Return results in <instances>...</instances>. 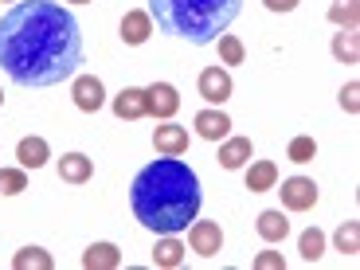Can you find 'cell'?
Wrapping results in <instances>:
<instances>
[{
	"label": "cell",
	"instance_id": "obj_21",
	"mask_svg": "<svg viewBox=\"0 0 360 270\" xmlns=\"http://www.w3.org/2000/svg\"><path fill=\"white\" fill-rule=\"evenodd\" d=\"M356 20H360V0H333L329 4V24L356 32Z\"/></svg>",
	"mask_w": 360,
	"mask_h": 270
},
{
	"label": "cell",
	"instance_id": "obj_32",
	"mask_svg": "<svg viewBox=\"0 0 360 270\" xmlns=\"http://www.w3.org/2000/svg\"><path fill=\"white\" fill-rule=\"evenodd\" d=\"M0 4H16V0H0Z\"/></svg>",
	"mask_w": 360,
	"mask_h": 270
},
{
	"label": "cell",
	"instance_id": "obj_3",
	"mask_svg": "<svg viewBox=\"0 0 360 270\" xmlns=\"http://www.w3.org/2000/svg\"><path fill=\"white\" fill-rule=\"evenodd\" d=\"M243 12V0H149V16L165 36L207 47Z\"/></svg>",
	"mask_w": 360,
	"mask_h": 270
},
{
	"label": "cell",
	"instance_id": "obj_7",
	"mask_svg": "<svg viewBox=\"0 0 360 270\" xmlns=\"http://www.w3.org/2000/svg\"><path fill=\"white\" fill-rule=\"evenodd\" d=\"M196 86H200V94H204L212 106H224V102L231 98L235 82H231V75H227L224 67H207V71H200Z\"/></svg>",
	"mask_w": 360,
	"mask_h": 270
},
{
	"label": "cell",
	"instance_id": "obj_28",
	"mask_svg": "<svg viewBox=\"0 0 360 270\" xmlns=\"http://www.w3.org/2000/svg\"><path fill=\"white\" fill-rule=\"evenodd\" d=\"M255 270H286L282 251H259L255 255Z\"/></svg>",
	"mask_w": 360,
	"mask_h": 270
},
{
	"label": "cell",
	"instance_id": "obj_20",
	"mask_svg": "<svg viewBox=\"0 0 360 270\" xmlns=\"http://www.w3.org/2000/svg\"><path fill=\"white\" fill-rule=\"evenodd\" d=\"M12 266L16 270H51L55 259L44 251V247H20V251L12 255Z\"/></svg>",
	"mask_w": 360,
	"mask_h": 270
},
{
	"label": "cell",
	"instance_id": "obj_27",
	"mask_svg": "<svg viewBox=\"0 0 360 270\" xmlns=\"http://www.w3.org/2000/svg\"><path fill=\"white\" fill-rule=\"evenodd\" d=\"M286 157H290L294 165L314 161V157H317V141H314V137H306V134H302V137H294V141H290V149H286Z\"/></svg>",
	"mask_w": 360,
	"mask_h": 270
},
{
	"label": "cell",
	"instance_id": "obj_12",
	"mask_svg": "<svg viewBox=\"0 0 360 270\" xmlns=\"http://www.w3.org/2000/svg\"><path fill=\"white\" fill-rule=\"evenodd\" d=\"M114 114L122 122H137V117L149 114V106H145V86H126L122 94H114Z\"/></svg>",
	"mask_w": 360,
	"mask_h": 270
},
{
	"label": "cell",
	"instance_id": "obj_33",
	"mask_svg": "<svg viewBox=\"0 0 360 270\" xmlns=\"http://www.w3.org/2000/svg\"><path fill=\"white\" fill-rule=\"evenodd\" d=\"M0 106H4V90H0Z\"/></svg>",
	"mask_w": 360,
	"mask_h": 270
},
{
	"label": "cell",
	"instance_id": "obj_19",
	"mask_svg": "<svg viewBox=\"0 0 360 270\" xmlns=\"http://www.w3.org/2000/svg\"><path fill=\"white\" fill-rule=\"evenodd\" d=\"M274 184H278V165L274 161H255L247 169V188L251 192H270Z\"/></svg>",
	"mask_w": 360,
	"mask_h": 270
},
{
	"label": "cell",
	"instance_id": "obj_29",
	"mask_svg": "<svg viewBox=\"0 0 360 270\" xmlns=\"http://www.w3.org/2000/svg\"><path fill=\"white\" fill-rule=\"evenodd\" d=\"M341 106H345V114H360V82L341 86Z\"/></svg>",
	"mask_w": 360,
	"mask_h": 270
},
{
	"label": "cell",
	"instance_id": "obj_15",
	"mask_svg": "<svg viewBox=\"0 0 360 270\" xmlns=\"http://www.w3.org/2000/svg\"><path fill=\"white\" fill-rule=\"evenodd\" d=\"M90 176H94V161L86 153L59 157V180H67V184H86Z\"/></svg>",
	"mask_w": 360,
	"mask_h": 270
},
{
	"label": "cell",
	"instance_id": "obj_13",
	"mask_svg": "<svg viewBox=\"0 0 360 270\" xmlns=\"http://www.w3.org/2000/svg\"><path fill=\"white\" fill-rule=\"evenodd\" d=\"M196 134L204 137V141H224V137L231 134V117H227L224 110H200L196 114Z\"/></svg>",
	"mask_w": 360,
	"mask_h": 270
},
{
	"label": "cell",
	"instance_id": "obj_16",
	"mask_svg": "<svg viewBox=\"0 0 360 270\" xmlns=\"http://www.w3.org/2000/svg\"><path fill=\"white\" fill-rule=\"evenodd\" d=\"M82 266L86 270H117L122 266V251L114 243H90L82 251Z\"/></svg>",
	"mask_w": 360,
	"mask_h": 270
},
{
	"label": "cell",
	"instance_id": "obj_2",
	"mask_svg": "<svg viewBox=\"0 0 360 270\" xmlns=\"http://www.w3.org/2000/svg\"><path fill=\"white\" fill-rule=\"evenodd\" d=\"M129 207L141 227L157 235H176L200 216V180L180 157H157L134 176Z\"/></svg>",
	"mask_w": 360,
	"mask_h": 270
},
{
	"label": "cell",
	"instance_id": "obj_25",
	"mask_svg": "<svg viewBox=\"0 0 360 270\" xmlns=\"http://www.w3.org/2000/svg\"><path fill=\"white\" fill-rule=\"evenodd\" d=\"M216 44H219V59H224L227 67L243 63V55H247V51H243V39H239V36H231V32H224V36H219Z\"/></svg>",
	"mask_w": 360,
	"mask_h": 270
},
{
	"label": "cell",
	"instance_id": "obj_24",
	"mask_svg": "<svg viewBox=\"0 0 360 270\" xmlns=\"http://www.w3.org/2000/svg\"><path fill=\"white\" fill-rule=\"evenodd\" d=\"M337 251L341 255H356L360 251V224L356 219H345V224L337 227Z\"/></svg>",
	"mask_w": 360,
	"mask_h": 270
},
{
	"label": "cell",
	"instance_id": "obj_30",
	"mask_svg": "<svg viewBox=\"0 0 360 270\" xmlns=\"http://www.w3.org/2000/svg\"><path fill=\"white\" fill-rule=\"evenodd\" d=\"M262 4H266L270 12H294L302 0H262Z\"/></svg>",
	"mask_w": 360,
	"mask_h": 270
},
{
	"label": "cell",
	"instance_id": "obj_31",
	"mask_svg": "<svg viewBox=\"0 0 360 270\" xmlns=\"http://www.w3.org/2000/svg\"><path fill=\"white\" fill-rule=\"evenodd\" d=\"M71 4H94V0H71Z\"/></svg>",
	"mask_w": 360,
	"mask_h": 270
},
{
	"label": "cell",
	"instance_id": "obj_11",
	"mask_svg": "<svg viewBox=\"0 0 360 270\" xmlns=\"http://www.w3.org/2000/svg\"><path fill=\"white\" fill-rule=\"evenodd\" d=\"M255 157V145L251 137H224V145H219V165H224L227 172L243 169L247 161Z\"/></svg>",
	"mask_w": 360,
	"mask_h": 270
},
{
	"label": "cell",
	"instance_id": "obj_14",
	"mask_svg": "<svg viewBox=\"0 0 360 270\" xmlns=\"http://www.w3.org/2000/svg\"><path fill=\"white\" fill-rule=\"evenodd\" d=\"M255 231H259V239H266V243H282V239L290 235V219L282 216L278 207H270V212H259Z\"/></svg>",
	"mask_w": 360,
	"mask_h": 270
},
{
	"label": "cell",
	"instance_id": "obj_4",
	"mask_svg": "<svg viewBox=\"0 0 360 270\" xmlns=\"http://www.w3.org/2000/svg\"><path fill=\"white\" fill-rule=\"evenodd\" d=\"M274 188L282 196V207H290V212H309L317 204V184L309 176H290L282 184H274Z\"/></svg>",
	"mask_w": 360,
	"mask_h": 270
},
{
	"label": "cell",
	"instance_id": "obj_22",
	"mask_svg": "<svg viewBox=\"0 0 360 270\" xmlns=\"http://www.w3.org/2000/svg\"><path fill=\"white\" fill-rule=\"evenodd\" d=\"M333 55H337V63H360V44H356V32H349V27H341L333 36Z\"/></svg>",
	"mask_w": 360,
	"mask_h": 270
},
{
	"label": "cell",
	"instance_id": "obj_10",
	"mask_svg": "<svg viewBox=\"0 0 360 270\" xmlns=\"http://www.w3.org/2000/svg\"><path fill=\"white\" fill-rule=\"evenodd\" d=\"M153 145H157V153L161 157H184L188 153V129L184 126H157L153 134Z\"/></svg>",
	"mask_w": 360,
	"mask_h": 270
},
{
	"label": "cell",
	"instance_id": "obj_9",
	"mask_svg": "<svg viewBox=\"0 0 360 270\" xmlns=\"http://www.w3.org/2000/svg\"><path fill=\"white\" fill-rule=\"evenodd\" d=\"M117 36H122V44H126V47H141L145 39L153 36V16L141 12V8L126 12V16H122V27H117Z\"/></svg>",
	"mask_w": 360,
	"mask_h": 270
},
{
	"label": "cell",
	"instance_id": "obj_5",
	"mask_svg": "<svg viewBox=\"0 0 360 270\" xmlns=\"http://www.w3.org/2000/svg\"><path fill=\"white\" fill-rule=\"evenodd\" d=\"M188 247L200 255V259L219 255L224 251V231H219V224H212V219H192L188 224Z\"/></svg>",
	"mask_w": 360,
	"mask_h": 270
},
{
	"label": "cell",
	"instance_id": "obj_23",
	"mask_svg": "<svg viewBox=\"0 0 360 270\" xmlns=\"http://www.w3.org/2000/svg\"><path fill=\"white\" fill-rule=\"evenodd\" d=\"M297 251H302V259H306V262H317V259L325 255V231H317V227L302 231V239H297Z\"/></svg>",
	"mask_w": 360,
	"mask_h": 270
},
{
	"label": "cell",
	"instance_id": "obj_18",
	"mask_svg": "<svg viewBox=\"0 0 360 270\" xmlns=\"http://www.w3.org/2000/svg\"><path fill=\"white\" fill-rule=\"evenodd\" d=\"M184 251H188V247L180 243L176 235H161V239H157V247H153V266L176 270L180 262H184Z\"/></svg>",
	"mask_w": 360,
	"mask_h": 270
},
{
	"label": "cell",
	"instance_id": "obj_17",
	"mask_svg": "<svg viewBox=\"0 0 360 270\" xmlns=\"http://www.w3.org/2000/svg\"><path fill=\"white\" fill-rule=\"evenodd\" d=\"M47 157H51V145H47L44 137H24V141L16 145V161H20V169H44Z\"/></svg>",
	"mask_w": 360,
	"mask_h": 270
},
{
	"label": "cell",
	"instance_id": "obj_8",
	"mask_svg": "<svg viewBox=\"0 0 360 270\" xmlns=\"http://www.w3.org/2000/svg\"><path fill=\"white\" fill-rule=\"evenodd\" d=\"M145 106H149L153 117H165V122H169V117L180 110L176 86H172V82H153V86H145Z\"/></svg>",
	"mask_w": 360,
	"mask_h": 270
},
{
	"label": "cell",
	"instance_id": "obj_1",
	"mask_svg": "<svg viewBox=\"0 0 360 270\" xmlns=\"http://www.w3.org/2000/svg\"><path fill=\"white\" fill-rule=\"evenodd\" d=\"M82 55L79 20L59 0H16L0 16V67L16 86H59L79 75Z\"/></svg>",
	"mask_w": 360,
	"mask_h": 270
},
{
	"label": "cell",
	"instance_id": "obj_6",
	"mask_svg": "<svg viewBox=\"0 0 360 270\" xmlns=\"http://www.w3.org/2000/svg\"><path fill=\"white\" fill-rule=\"evenodd\" d=\"M71 98L82 114H98L106 106V90H102V79L94 75H75V86H71Z\"/></svg>",
	"mask_w": 360,
	"mask_h": 270
},
{
	"label": "cell",
	"instance_id": "obj_26",
	"mask_svg": "<svg viewBox=\"0 0 360 270\" xmlns=\"http://www.w3.org/2000/svg\"><path fill=\"white\" fill-rule=\"evenodd\" d=\"M24 188H27L24 169H0V196H20Z\"/></svg>",
	"mask_w": 360,
	"mask_h": 270
}]
</instances>
